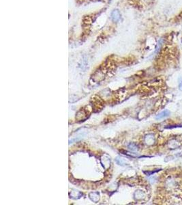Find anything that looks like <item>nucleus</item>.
Returning <instances> with one entry per match:
<instances>
[{"instance_id":"f257e3e1","label":"nucleus","mask_w":182,"mask_h":205,"mask_svg":"<svg viewBox=\"0 0 182 205\" xmlns=\"http://www.w3.org/2000/svg\"><path fill=\"white\" fill-rule=\"evenodd\" d=\"M170 114V112L169 110L168 109H165L164 111H162V112H160V113H158L156 117V120H161V119H163L164 118L168 117Z\"/></svg>"},{"instance_id":"7ed1b4c3","label":"nucleus","mask_w":182,"mask_h":205,"mask_svg":"<svg viewBox=\"0 0 182 205\" xmlns=\"http://www.w3.org/2000/svg\"><path fill=\"white\" fill-rule=\"evenodd\" d=\"M112 18H113V21H118L119 19V18H120V14L119 13L118 10H114L112 13Z\"/></svg>"},{"instance_id":"f03ea898","label":"nucleus","mask_w":182,"mask_h":205,"mask_svg":"<svg viewBox=\"0 0 182 205\" xmlns=\"http://www.w3.org/2000/svg\"><path fill=\"white\" fill-rule=\"evenodd\" d=\"M145 142L149 145L153 144V142H154V138H153V136L152 135H148L146 137V138H145Z\"/></svg>"},{"instance_id":"39448f33","label":"nucleus","mask_w":182,"mask_h":205,"mask_svg":"<svg viewBox=\"0 0 182 205\" xmlns=\"http://www.w3.org/2000/svg\"><path fill=\"white\" fill-rule=\"evenodd\" d=\"M179 89L182 91V79H180L179 81Z\"/></svg>"},{"instance_id":"20e7f679","label":"nucleus","mask_w":182,"mask_h":205,"mask_svg":"<svg viewBox=\"0 0 182 205\" xmlns=\"http://www.w3.org/2000/svg\"><path fill=\"white\" fill-rule=\"evenodd\" d=\"M179 146V144H178L177 142L175 140H172L169 142V148H171V149L177 148Z\"/></svg>"}]
</instances>
